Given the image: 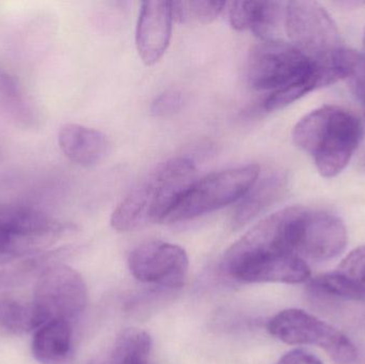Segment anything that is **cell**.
I'll return each mask as SVG.
<instances>
[{"mask_svg":"<svg viewBox=\"0 0 365 364\" xmlns=\"http://www.w3.org/2000/svg\"><path fill=\"white\" fill-rule=\"evenodd\" d=\"M197 175L189 158L163 162L141 180L115 207L110 224L120 232H132L166 222L175 205L193 185Z\"/></svg>","mask_w":365,"mask_h":364,"instance_id":"obj_1","label":"cell"},{"mask_svg":"<svg viewBox=\"0 0 365 364\" xmlns=\"http://www.w3.org/2000/svg\"><path fill=\"white\" fill-rule=\"evenodd\" d=\"M364 138V124L351 110L326 105L304 115L293 130L294 143L312 156L325 177L340 175Z\"/></svg>","mask_w":365,"mask_h":364,"instance_id":"obj_2","label":"cell"},{"mask_svg":"<svg viewBox=\"0 0 365 364\" xmlns=\"http://www.w3.org/2000/svg\"><path fill=\"white\" fill-rule=\"evenodd\" d=\"M259 175V167L252 164L206 175L187 190L165 222L195 219L236 202L257 183Z\"/></svg>","mask_w":365,"mask_h":364,"instance_id":"obj_3","label":"cell"},{"mask_svg":"<svg viewBox=\"0 0 365 364\" xmlns=\"http://www.w3.org/2000/svg\"><path fill=\"white\" fill-rule=\"evenodd\" d=\"M270 335L289 345H317L336 363L351 364L357 359L353 342L336 327L300 309H287L270 318Z\"/></svg>","mask_w":365,"mask_h":364,"instance_id":"obj_4","label":"cell"},{"mask_svg":"<svg viewBox=\"0 0 365 364\" xmlns=\"http://www.w3.org/2000/svg\"><path fill=\"white\" fill-rule=\"evenodd\" d=\"M313 66L314 61L292 43L277 38L261 41L249 55V85L259 91H278L306 78Z\"/></svg>","mask_w":365,"mask_h":364,"instance_id":"obj_5","label":"cell"},{"mask_svg":"<svg viewBox=\"0 0 365 364\" xmlns=\"http://www.w3.org/2000/svg\"><path fill=\"white\" fill-rule=\"evenodd\" d=\"M284 23L292 44L312 61H323L343 47L338 26L319 2H287Z\"/></svg>","mask_w":365,"mask_h":364,"instance_id":"obj_6","label":"cell"},{"mask_svg":"<svg viewBox=\"0 0 365 364\" xmlns=\"http://www.w3.org/2000/svg\"><path fill=\"white\" fill-rule=\"evenodd\" d=\"M32 303L44 324L53 320L73 323L87 307L85 280L72 267L57 263L38 278Z\"/></svg>","mask_w":365,"mask_h":364,"instance_id":"obj_7","label":"cell"},{"mask_svg":"<svg viewBox=\"0 0 365 364\" xmlns=\"http://www.w3.org/2000/svg\"><path fill=\"white\" fill-rule=\"evenodd\" d=\"M189 259L180 246L165 241H148L128 256V269L138 281L164 288L184 286Z\"/></svg>","mask_w":365,"mask_h":364,"instance_id":"obj_8","label":"cell"},{"mask_svg":"<svg viewBox=\"0 0 365 364\" xmlns=\"http://www.w3.org/2000/svg\"><path fill=\"white\" fill-rule=\"evenodd\" d=\"M346 245V227L338 216L304 207L298 230L297 256L304 261L327 262L340 256Z\"/></svg>","mask_w":365,"mask_h":364,"instance_id":"obj_9","label":"cell"},{"mask_svg":"<svg viewBox=\"0 0 365 364\" xmlns=\"http://www.w3.org/2000/svg\"><path fill=\"white\" fill-rule=\"evenodd\" d=\"M173 23L171 2H143L137 24L136 46L147 66L158 63L166 53L170 44Z\"/></svg>","mask_w":365,"mask_h":364,"instance_id":"obj_10","label":"cell"},{"mask_svg":"<svg viewBox=\"0 0 365 364\" xmlns=\"http://www.w3.org/2000/svg\"><path fill=\"white\" fill-rule=\"evenodd\" d=\"M227 275L247 284H297L311 276L308 263L296 254H274L248 261L234 269Z\"/></svg>","mask_w":365,"mask_h":364,"instance_id":"obj_11","label":"cell"},{"mask_svg":"<svg viewBox=\"0 0 365 364\" xmlns=\"http://www.w3.org/2000/svg\"><path fill=\"white\" fill-rule=\"evenodd\" d=\"M317 295L358 301L365 297V245L347 254L338 269L317 276L309 284Z\"/></svg>","mask_w":365,"mask_h":364,"instance_id":"obj_12","label":"cell"},{"mask_svg":"<svg viewBox=\"0 0 365 364\" xmlns=\"http://www.w3.org/2000/svg\"><path fill=\"white\" fill-rule=\"evenodd\" d=\"M285 6L280 1H234L227 8L230 25L235 30H251L262 41L274 40L282 21Z\"/></svg>","mask_w":365,"mask_h":364,"instance_id":"obj_13","label":"cell"},{"mask_svg":"<svg viewBox=\"0 0 365 364\" xmlns=\"http://www.w3.org/2000/svg\"><path fill=\"white\" fill-rule=\"evenodd\" d=\"M58 142L64 156L81 167L100 164L109 151L106 135L81 124L68 123L62 126Z\"/></svg>","mask_w":365,"mask_h":364,"instance_id":"obj_14","label":"cell"},{"mask_svg":"<svg viewBox=\"0 0 365 364\" xmlns=\"http://www.w3.org/2000/svg\"><path fill=\"white\" fill-rule=\"evenodd\" d=\"M72 323L53 320L45 323L34 333L31 352L41 364H64L72 355Z\"/></svg>","mask_w":365,"mask_h":364,"instance_id":"obj_15","label":"cell"},{"mask_svg":"<svg viewBox=\"0 0 365 364\" xmlns=\"http://www.w3.org/2000/svg\"><path fill=\"white\" fill-rule=\"evenodd\" d=\"M287 186L285 173L274 172L252 186L242 199L233 216V227L242 228L282 198Z\"/></svg>","mask_w":365,"mask_h":364,"instance_id":"obj_16","label":"cell"},{"mask_svg":"<svg viewBox=\"0 0 365 364\" xmlns=\"http://www.w3.org/2000/svg\"><path fill=\"white\" fill-rule=\"evenodd\" d=\"M151 352L152 339L149 333L138 328H128L88 364H154Z\"/></svg>","mask_w":365,"mask_h":364,"instance_id":"obj_17","label":"cell"},{"mask_svg":"<svg viewBox=\"0 0 365 364\" xmlns=\"http://www.w3.org/2000/svg\"><path fill=\"white\" fill-rule=\"evenodd\" d=\"M62 254L63 251L60 250L34 256L30 254L0 263V286L13 288L23 286L34 278L38 279L47 269L59 263L58 261Z\"/></svg>","mask_w":365,"mask_h":364,"instance_id":"obj_18","label":"cell"},{"mask_svg":"<svg viewBox=\"0 0 365 364\" xmlns=\"http://www.w3.org/2000/svg\"><path fill=\"white\" fill-rule=\"evenodd\" d=\"M0 110L26 128L36 126L38 122V111L17 79L4 71H0Z\"/></svg>","mask_w":365,"mask_h":364,"instance_id":"obj_19","label":"cell"},{"mask_svg":"<svg viewBox=\"0 0 365 364\" xmlns=\"http://www.w3.org/2000/svg\"><path fill=\"white\" fill-rule=\"evenodd\" d=\"M43 323L34 303H24L12 298L0 299V327L14 335L34 331Z\"/></svg>","mask_w":365,"mask_h":364,"instance_id":"obj_20","label":"cell"},{"mask_svg":"<svg viewBox=\"0 0 365 364\" xmlns=\"http://www.w3.org/2000/svg\"><path fill=\"white\" fill-rule=\"evenodd\" d=\"M225 1H173L171 2L173 21L186 25L208 24L218 19L225 11Z\"/></svg>","mask_w":365,"mask_h":364,"instance_id":"obj_21","label":"cell"},{"mask_svg":"<svg viewBox=\"0 0 365 364\" xmlns=\"http://www.w3.org/2000/svg\"><path fill=\"white\" fill-rule=\"evenodd\" d=\"M343 80L346 81L354 95L365 105V55L349 49L346 72Z\"/></svg>","mask_w":365,"mask_h":364,"instance_id":"obj_22","label":"cell"},{"mask_svg":"<svg viewBox=\"0 0 365 364\" xmlns=\"http://www.w3.org/2000/svg\"><path fill=\"white\" fill-rule=\"evenodd\" d=\"M182 96L178 91H167L158 95L151 105V113L155 117H167L182 108Z\"/></svg>","mask_w":365,"mask_h":364,"instance_id":"obj_23","label":"cell"},{"mask_svg":"<svg viewBox=\"0 0 365 364\" xmlns=\"http://www.w3.org/2000/svg\"><path fill=\"white\" fill-rule=\"evenodd\" d=\"M277 364H323V363L308 350H293L283 355Z\"/></svg>","mask_w":365,"mask_h":364,"instance_id":"obj_24","label":"cell"},{"mask_svg":"<svg viewBox=\"0 0 365 364\" xmlns=\"http://www.w3.org/2000/svg\"><path fill=\"white\" fill-rule=\"evenodd\" d=\"M364 53H365V32H364ZM365 55V53H364Z\"/></svg>","mask_w":365,"mask_h":364,"instance_id":"obj_25","label":"cell"},{"mask_svg":"<svg viewBox=\"0 0 365 364\" xmlns=\"http://www.w3.org/2000/svg\"><path fill=\"white\" fill-rule=\"evenodd\" d=\"M364 165H365V162H364Z\"/></svg>","mask_w":365,"mask_h":364,"instance_id":"obj_26","label":"cell"}]
</instances>
